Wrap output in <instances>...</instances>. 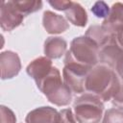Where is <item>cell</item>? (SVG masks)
Instances as JSON below:
<instances>
[{"label":"cell","instance_id":"cell-3","mask_svg":"<svg viewBox=\"0 0 123 123\" xmlns=\"http://www.w3.org/2000/svg\"><path fill=\"white\" fill-rule=\"evenodd\" d=\"M37 86L48 101L56 106H67L72 100V91L62 82L61 73L55 66H53L48 75L37 83Z\"/></svg>","mask_w":123,"mask_h":123},{"label":"cell","instance_id":"cell-16","mask_svg":"<svg viewBox=\"0 0 123 123\" xmlns=\"http://www.w3.org/2000/svg\"><path fill=\"white\" fill-rule=\"evenodd\" d=\"M11 3L24 16L36 12L42 8V2L38 0H15L11 1Z\"/></svg>","mask_w":123,"mask_h":123},{"label":"cell","instance_id":"cell-9","mask_svg":"<svg viewBox=\"0 0 123 123\" xmlns=\"http://www.w3.org/2000/svg\"><path fill=\"white\" fill-rule=\"evenodd\" d=\"M60 112L48 106L38 107L31 111L26 118L25 123H59Z\"/></svg>","mask_w":123,"mask_h":123},{"label":"cell","instance_id":"cell-14","mask_svg":"<svg viewBox=\"0 0 123 123\" xmlns=\"http://www.w3.org/2000/svg\"><path fill=\"white\" fill-rule=\"evenodd\" d=\"M66 19L74 26L85 27L87 23V14L86 10L77 2L69 1L66 9L63 11Z\"/></svg>","mask_w":123,"mask_h":123},{"label":"cell","instance_id":"cell-21","mask_svg":"<svg viewBox=\"0 0 123 123\" xmlns=\"http://www.w3.org/2000/svg\"><path fill=\"white\" fill-rule=\"evenodd\" d=\"M111 103L117 109H120L123 111V85L120 86L119 90L111 99Z\"/></svg>","mask_w":123,"mask_h":123},{"label":"cell","instance_id":"cell-15","mask_svg":"<svg viewBox=\"0 0 123 123\" xmlns=\"http://www.w3.org/2000/svg\"><path fill=\"white\" fill-rule=\"evenodd\" d=\"M86 37L91 39L93 42H95L99 48L106 45L108 42H110L112 38L116 37V35L111 33L109 30H107L103 25H92L90 26L85 35Z\"/></svg>","mask_w":123,"mask_h":123},{"label":"cell","instance_id":"cell-4","mask_svg":"<svg viewBox=\"0 0 123 123\" xmlns=\"http://www.w3.org/2000/svg\"><path fill=\"white\" fill-rule=\"evenodd\" d=\"M104 103L99 97L85 93L75 100L73 113L77 123H100L104 116Z\"/></svg>","mask_w":123,"mask_h":123},{"label":"cell","instance_id":"cell-10","mask_svg":"<svg viewBox=\"0 0 123 123\" xmlns=\"http://www.w3.org/2000/svg\"><path fill=\"white\" fill-rule=\"evenodd\" d=\"M42 24L48 34L57 35L68 30L69 23L62 15L51 11H45L42 16Z\"/></svg>","mask_w":123,"mask_h":123},{"label":"cell","instance_id":"cell-6","mask_svg":"<svg viewBox=\"0 0 123 123\" xmlns=\"http://www.w3.org/2000/svg\"><path fill=\"white\" fill-rule=\"evenodd\" d=\"M123 60V48L118 44L116 37L110 42L100 48L98 61L100 64H104L113 71H116L117 66Z\"/></svg>","mask_w":123,"mask_h":123},{"label":"cell","instance_id":"cell-13","mask_svg":"<svg viewBox=\"0 0 123 123\" xmlns=\"http://www.w3.org/2000/svg\"><path fill=\"white\" fill-rule=\"evenodd\" d=\"M67 42L61 37H49L44 42V54L48 59H60L65 54Z\"/></svg>","mask_w":123,"mask_h":123},{"label":"cell","instance_id":"cell-5","mask_svg":"<svg viewBox=\"0 0 123 123\" xmlns=\"http://www.w3.org/2000/svg\"><path fill=\"white\" fill-rule=\"evenodd\" d=\"M90 68L80 66L74 63L64 64L62 69L63 83L76 94L86 91V80Z\"/></svg>","mask_w":123,"mask_h":123},{"label":"cell","instance_id":"cell-20","mask_svg":"<svg viewBox=\"0 0 123 123\" xmlns=\"http://www.w3.org/2000/svg\"><path fill=\"white\" fill-rule=\"evenodd\" d=\"M59 112H60L59 123H77V120L71 109H63Z\"/></svg>","mask_w":123,"mask_h":123},{"label":"cell","instance_id":"cell-1","mask_svg":"<svg viewBox=\"0 0 123 123\" xmlns=\"http://www.w3.org/2000/svg\"><path fill=\"white\" fill-rule=\"evenodd\" d=\"M120 86L116 72L104 64L92 67L86 80V91L99 97L103 102L111 100Z\"/></svg>","mask_w":123,"mask_h":123},{"label":"cell","instance_id":"cell-11","mask_svg":"<svg viewBox=\"0 0 123 123\" xmlns=\"http://www.w3.org/2000/svg\"><path fill=\"white\" fill-rule=\"evenodd\" d=\"M111 33L117 35L123 31V3L116 2L112 4L110 13L104 19L102 24Z\"/></svg>","mask_w":123,"mask_h":123},{"label":"cell","instance_id":"cell-18","mask_svg":"<svg viewBox=\"0 0 123 123\" xmlns=\"http://www.w3.org/2000/svg\"><path fill=\"white\" fill-rule=\"evenodd\" d=\"M111 8H109L108 4L104 1H97L94 3V5L91 7L90 11L91 12L97 17V18H107V16L110 13Z\"/></svg>","mask_w":123,"mask_h":123},{"label":"cell","instance_id":"cell-12","mask_svg":"<svg viewBox=\"0 0 123 123\" xmlns=\"http://www.w3.org/2000/svg\"><path fill=\"white\" fill-rule=\"evenodd\" d=\"M53 68L52 62L47 57H38L33 60L26 67L27 74L35 80L36 84L42 80Z\"/></svg>","mask_w":123,"mask_h":123},{"label":"cell","instance_id":"cell-7","mask_svg":"<svg viewBox=\"0 0 123 123\" xmlns=\"http://www.w3.org/2000/svg\"><path fill=\"white\" fill-rule=\"evenodd\" d=\"M24 19L21 14L11 3V1H2L0 9V25L2 30L11 32L17 28Z\"/></svg>","mask_w":123,"mask_h":123},{"label":"cell","instance_id":"cell-22","mask_svg":"<svg viewBox=\"0 0 123 123\" xmlns=\"http://www.w3.org/2000/svg\"><path fill=\"white\" fill-rule=\"evenodd\" d=\"M49 5L53 7L57 11H64L69 3V1H64V0H54V1H48Z\"/></svg>","mask_w":123,"mask_h":123},{"label":"cell","instance_id":"cell-23","mask_svg":"<svg viewBox=\"0 0 123 123\" xmlns=\"http://www.w3.org/2000/svg\"><path fill=\"white\" fill-rule=\"evenodd\" d=\"M117 74H118V76L123 80V60H122V62L119 63V65L117 66V69H116V71H115Z\"/></svg>","mask_w":123,"mask_h":123},{"label":"cell","instance_id":"cell-8","mask_svg":"<svg viewBox=\"0 0 123 123\" xmlns=\"http://www.w3.org/2000/svg\"><path fill=\"white\" fill-rule=\"evenodd\" d=\"M0 69L2 80L15 77L21 69V62L17 53L9 50L2 52L0 54Z\"/></svg>","mask_w":123,"mask_h":123},{"label":"cell","instance_id":"cell-19","mask_svg":"<svg viewBox=\"0 0 123 123\" xmlns=\"http://www.w3.org/2000/svg\"><path fill=\"white\" fill-rule=\"evenodd\" d=\"M1 111V123H16V117L14 112L6 106L0 107Z\"/></svg>","mask_w":123,"mask_h":123},{"label":"cell","instance_id":"cell-24","mask_svg":"<svg viewBox=\"0 0 123 123\" xmlns=\"http://www.w3.org/2000/svg\"><path fill=\"white\" fill-rule=\"evenodd\" d=\"M116 40H117L118 44L123 48V31L116 35Z\"/></svg>","mask_w":123,"mask_h":123},{"label":"cell","instance_id":"cell-17","mask_svg":"<svg viewBox=\"0 0 123 123\" xmlns=\"http://www.w3.org/2000/svg\"><path fill=\"white\" fill-rule=\"evenodd\" d=\"M102 123H123V111L120 109H110L104 116Z\"/></svg>","mask_w":123,"mask_h":123},{"label":"cell","instance_id":"cell-2","mask_svg":"<svg viewBox=\"0 0 123 123\" xmlns=\"http://www.w3.org/2000/svg\"><path fill=\"white\" fill-rule=\"evenodd\" d=\"M99 50L98 45L86 36L77 37L71 41L70 48L65 54L63 62L64 64L74 63L91 69L99 62Z\"/></svg>","mask_w":123,"mask_h":123}]
</instances>
